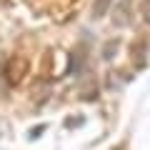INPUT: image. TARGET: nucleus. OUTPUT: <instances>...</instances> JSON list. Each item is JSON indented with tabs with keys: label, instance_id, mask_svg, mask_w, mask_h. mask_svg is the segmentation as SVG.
<instances>
[{
	"label": "nucleus",
	"instance_id": "obj_3",
	"mask_svg": "<svg viewBox=\"0 0 150 150\" xmlns=\"http://www.w3.org/2000/svg\"><path fill=\"white\" fill-rule=\"evenodd\" d=\"M110 5H112V0H93L90 18H93V20H100V18H105L108 13H110Z\"/></svg>",
	"mask_w": 150,
	"mask_h": 150
},
{
	"label": "nucleus",
	"instance_id": "obj_2",
	"mask_svg": "<svg viewBox=\"0 0 150 150\" xmlns=\"http://www.w3.org/2000/svg\"><path fill=\"white\" fill-rule=\"evenodd\" d=\"M25 70H28V63L23 58L18 60V68H15V60H8V73H5L8 83H10V85H18V83L23 80V75H25Z\"/></svg>",
	"mask_w": 150,
	"mask_h": 150
},
{
	"label": "nucleus",
	"instance_id": "obj_1",
	"mask_svg": "<svg viewBox=\"0 0 150 150\" xmlns=\"http://www.w3.org/2000/svg\"><path fill=\"white\" fill-rule=\"evenodd\" d=\"M133 0H118L115 3V10H112V25L115 28H128L133 23Z\"/></svg>",
	"mask_w": 150,
	"mask_h": 150
},
{
	"label": "nucleus",
	"instance_id": "obj_5",
	"mask_svg": "<svg viewBox=\"0 0 150 150\" xmlns=\"http://www.w3.org/2000/svg\"><path fill=\"white\" fill-rule=\"evenodd\" d=\"M140 15H143V20L150 25V0H140Z\"/></svg>",
	"mask_w": 150,
	"mask_h": 150
},
{
	"label": "nucleus",
	"instance_id": "obj_4",
	"mask_svg": "<svg viewBox=\"0 0 150 150\" xmlns=\"http://www.w3.org/2000/svg\"><path fill=\"white\" fill-rule=\"evenodd\" d=\"M5 73H8V58L0 53V98H5V95H8V88H5L8 78H5Z\"/></svg>",
	"mask_w": 150,
	"mask_h": 150
},
{
	"label": "nucleus",
	"instance_id": "obj_6",
	"mask_svg": "<svg viewBox=\"0 0 150 150\" xmlns=\"http://www.w3.org/2000/svg\"><path fill=\"white\" fill-rule=\"evenodd\" d=\"M115 50H118V40H110V43L105 45V50H103V58H105V60H110Z\"/></svg>",
	"mask_w": 150,
	"mask_h": 150
}]
</instances>
